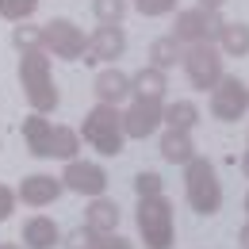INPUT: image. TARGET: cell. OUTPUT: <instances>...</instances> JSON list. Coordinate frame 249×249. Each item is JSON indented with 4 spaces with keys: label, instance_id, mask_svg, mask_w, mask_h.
<instances>
[{
    "label": "cell",
    "instance_id": "obj_5",
    "mask_svg": "<svg viewBox=\"0 0 249 249\" xmlns=\"http://www.w3.org/2000/svg\"><path fill=\"white\" fill-rule=\"evenodd\" d=\"M180 62H184V73L192 81V89H199V92L215 89L218 77H222V50L215 42H192L188 54H180Z\"/></svg>",
    "mask_w": 249,
    "mask_h": 249
},
{
    "label": "cell",
    "instance_id": "obj_10",
    "mask_svg": "<svg viewBox=\"0 0 249 249\" xmlns=\"http://www.w3.org/2000/svg\"><path fill=\"white\" fill-rule=\"evenodd\" d=\"M161 100H142L134 96V104L123 111V134L126 138H150L157 126H161Z\"/></svg>",
    "mask_w": 249,
    "mask_h": 249
},
{
    "label": "cell",
    "instance_id": "obj_4",
    "mask_svg": "<svg viewBox=\"0 0 249 249\" xmlns=\"http://www.w3.org/2000/svg\"><path fill=\"white\" fill-rule=\"evenodd\" d=\"M138 234H142L146 249H173L177 222H173V203L165 199V192L138 199Z\"/></svg>",
    "mask_w": 249,
    "mask_h": 249
},
{
    "label": "cell",
    "instance_id": "obj_14",
    "mask_svg": "<svg viewBox=\"0 0 249 249\" xmlns=\"http://www.w3.org/2000/svg\"><path fill=\"white\" fill-rule=\"evenodd\" d=\"M119 203L115 199H104V196H92L89 211H85V226L96 230V234H115L119 230Z\"/></svg>",
    "mask_w": 249,
    "mask_h": 249
},
{
    "label": "cell",
    "instance_id": "obj_21",
    "mask_svg": "<svg viewBox=\"0 0 249 249\" xmlns=\"http://www.w3.org/2000/svg\"><path fill=\"white\" fill-rule=\"evenodd\" d=\"M77 150H81V134H77L73 126H54V130H50L46 157H62V161H69V157H77Z\"/></svg>",
    "mask_w": 249,
    "mask_h": 249
},
{
    "label": "cell",
    "instance_id": "obj_30",
    "mask_svg": "<svg viewBox=\"0 0 249 249\" xmlns=\"http://www.w3.org/2000/svg\"><path fill=\"white\" fill-rule=\"evenodd\" d=\"M92 249H134V246H130L126 238H119V234H100Z\"/></svg>",
    "mask_w": 249,
    "mask_h": 249
},
{
    "label": "cell",
    "instance_id": "obj_35",
    "mask_svg": "<svg viewBox=\"0 0 249 249\" xmlns=\"http://www.w3.org/2000/svg\"><path fill=\"white\" fill-rule=\"evenodd\" d=\"M246 211H249V196H246Z\"/></svg>",
    "mask_w": 249,
    "mask_h": 249
},
{
    "label": "cell",
    "instance_id": "obj_11",
    "mask_svg": "<svg viewBox=\"0 0 249 249\" xmlns=\"http://www.w3.org/2000/svg\"><path fill=\"white\" fill-rule=\"evenodd\" d=\"M85 50H89V58L85 62H119L126 54V35L119 23H100L92 31V38L85 42Z\"/></svg>",
    "mask_w": 249,
    "mask_h": 249
},
{
    "label": "cell",
    "instance_id": "obj_34",
    "mask_svg": "<svg viewBox=\"0 0 249 249\" xmlns=\"http://www.w3.org/2000/svg\"><path fill=\"white\" fill-rule=\"evenodd\" d=\"M0 249H19V246H12V242H8V246H0Z\"/></svg>",
    "mask_w": 249,
    "mask_h": 249
},
{
    "label": "cell",
    "instance_id": "obj_18",
    "mask_svg": "<svg viewBox=\"0 0 249 249\" xmlns=\"http://www.w3.org/2000/svg\"><path fill=\"white\" fill-rule=\"evenodd\" d=\"M161 157L169 165H188L196 157V146H192V130H165L161 138Z\"/></svg>",
    "mask_w": 249,
    "mask_h": 249
},
{
    "label": "cell",
    "instance_id": "obj_7",
    "mask_svg": "<svg viewBox=\"0 0 249 249\" xmlns=\"http://www.w3.org/2000/svg\"><path fill=\"white\" fill-rule=\"evenodd\" d=\"M249 111V89L238 77H218V85L211 89V115L218 123H238Z\"/></svg>",
    "mask_w": 249,
    "mask_h": 249
},
{
    "label": "cell",
    "instance_id": "obj_20",
    "mask_svg": "<svg viewBox=\"0 0 249 249\" xmlns=\"http://www.w3.org/2000/svg\"><path fill=\"white\" fill-rule=\"evenodd\" d=\"M161 123L169 126V130H192V126L199 123V107L192 100H177V104L161 107Z\"/></svg>",
    "mask_w": 249,
    "mask_h": 249
},
{
    "label": "cell",
    "instance_id": "obj_1",
    "mask_svg": "<svg viewBox=\"0 0 249 249\" xmlns=\"http://www.w3.org/2000/svg\"><path fill=\"white\" fill-rule=\"evenodd\" d=\"M19 85H23V96L35 111H54L58 107V85H54V73H50V58L42 50H23L19 58Z\"/></svg>",
    "mask_w": 249,
    "mask_h": 249
},
{
    "label": "cell",
    "instance_id": "obj_16",
    "mask_svg": "<svg viewBox=\"0 0 249 249\" xmlns=\"http://www.w3.org/2000/svg\"><path fill=\"white\" fill-rule=\"evenodd\" d=\"M50 130L54 123L42 115V111H31L27 119H23V142H27V150L35 157H46V146H50Z\"/></svg>",
    "mask_w": 249,
    "mask_h": 249
},
{
    "label": "cell",
    "instance_id": "obj_33",
    "mask_svg": "<svg viewBox=\"0 0 249 249\" xmlns=\"http://www.w3.org/2000/svg\"><path fill=\"white\" fill-rule=\"evenodd\" d=\"M242 173H246V177H249V154L242 157Z\"/></svg>",
    "mask_w": 249,
    "mask_h": 249
},
{
    "label": "cell",
    "instance_id": "obj_22",
    "mask_svg": "<svg viewBox=\"0 0 249 249\" xmlns=\"http://www.w3.org/2000/svg\"><path fill=\"white\" fill-rule=\"evenodd\" d=\"M177 62H180V42H177L173 35L157 38L154 46H150V65H157V69H173Z\"/></svg>",
    "mask_w": 249,
    "mask_h": 249
},
{
    "label": "cell",
    "instance_id": "obj_3",
    "mask_svg": "<svg viewBox=\"0 0 249 249\" xmlns=\"http://www.w3.org/2000/svg\"><path fill=\"white\" fill-rule=\"evenodd\" d=\"M184 192H188V203H192V211H199V215H218L222 211V184H218V173L215 165L207 161V157H192L184 165Z\"/></svg>",
    "mask_w": 249,
    "mask_h": 249
},
{
    "label": "cell",
    "instance_id": "obj_9",
    "mask_svg": "<svg viewBox=\"0 0 249 249\" xmlns=\"http://www.w3.org/2000/svg\"><path fill=\"white\" fill-rule=\"evenodd\" d=\"M62 184L69 188V192H77V196H104L107 173H104L96 161H77V157H69V165H65V173H62Z\"/></svg>",
    "mask_w": 249,
    "mask_h": 249
},
{
    "label": "cell",
    "instance_id": "obj_15",
    "mask_svg": "<svg viewBox=\"0 0 249 249\" xmlns=\"http://www.w3.org/2000/svg\"><path fill=\"white\" fill-rule=\"evenodd\" d=\"M92 92H96V100L100 104H119L126 92H130V77H126L123 69H104L100 77H96V85H92Z\"/></svg>",
    "mask_w": 249,
    "mask_h": 249
},
{
    "label": "cell",
    "instance_id": "obj_2",
    "mask_svg": "<svg viewBox=\"0 0 249 249\" xmlns=\"http://www.w3.org/2000/svg\"><path fill=\"white\" fill-rule=\"evenodd\" d=\"M81 138H85L100 157H119L123 154L126 134H123V115L115 111V104H96L92 111L85 115Z\"/></svg>",
    "mask_w": 249,
    "mask_h": 249
},
{
    "label": "cell",
    "instance_id": "obj_32",
    "mask_svg": "<svg viewBox=\"0 0 249 249\" xmlns=\"http://www.w3.org/2000/svg\"><path fill=\"white\" fill-rule=\"evenodd\" d=\"M226 0H199V8H222Z\"/></svg>",
    "mask_w": 249,
    "mask_h": 249
},
{
    "label": "cell",
    "instance_id": "obj_31",
    "mask_svg": "<svg viewBox=\"0 0 249 249\" xmlns=\"http://www.w3.org/2000/svg\"><path fill=\"white\" fill-rule=\"evenodd\" d=\"M238 242H242V246L249 249V222H246V226H242V234H238Z\"/></svg>",
    "mask_w": 249,
    "mask_h": 249
},
{
    "label": "cell",
    "instance_id": "obj_27",
    "mask_svg": "<svg viewBox=\"0 0 249 249\" xmlns=\"http://www.w3.org/2000/svg\"><path fill=\"white\" fill-rule=\"evenodd\" d=\"M134 8H138V16H169V12H177V0H134Z\"/></svg>",
    "mask_w": 249,
    "mask_h": 249
},
{
    "label": "cell",
    "instance_id": "obj_8",
    "mask_svg": "<svg viewBox=\"0 0 249 249\" xmlns=\"http://www.w3.org/2000/svg\"><path fill=\"white\" fill-rule=\"evenodd\" d=\"M85 31L73 23V19H50L42 23V46L54 50V58H65V62H77L85 54Z\"/></svg>",
    "mask_w": 249,
    "mask_h": 249
},
{
    "label": "cell",
    "instance_id": "obj_17",
    "mask_svg": "<svg viewBox=\"0 0 249 249\" xmlns=\"http://www.w3.org/2000/svg\"><path fill=\"white\" fill-rule=\"evenodd\" d=\"M165 89H169V81H165V69H157V65H146L130 77V92L142 100H161Z\"/></svg>",
    "mask_w": 249,
    "mask_h": 249
},
{
    "label": "cell",
    "instance_id": "obj_23",
    "mask_svg": "<svg viewBox=\"0 0 249 249\" xmlns=\"http://www.w3.org/2000/svg\"><path fill=\"white\" fill-rule=\"evenodd\" d=\"M12 42H16V50L23 54V50H42V27H35V23H19V27H12Z\"/></svg>",
    "mask_w": 249,
    "mask_h": 249
},
{
    "label": "cell",
    "instance_id": "obj_29",
    "mask_svg": "<svg viewBox=\"0 0 249 249\" xmlns=\"http://www.w3.org/2000/svg\"><path fill=\"white\" fill-rule=\"evenodd\" d=\"M16 203H19V199H16V192H12L8 184H0V222H8V218H12Z\"/></svg>",
    "mask_w": 249,
    "mask_h": 249
},
{
    "label": "cell",
    "instance_id": "obj_28",
    "mask_svg": "<svg viewBox=\"0 0 249 249\" xmlns=\"http://www.w3.org/2000/svg\"><path fill=\"white\" fill-rule=\"evenodd\" d=\"M96 238H100L96 230H89V226H77V230L65 238V249H92V246H96Z\"/></svg>",
    "mask_w": 249,
    "mask_h": 249
},
{
    "label": "cell",
    "instance_id": "obj_6",
    "mask_svg": "<svg viewBox=\"0 0 249 249\" xmlns=\"http://www.w3.org/2000/svg\"><path fill=\"white\" fill-rule=\"evenodd\" d=\"M226 19L218 16V8H188V12H177V23H173V38L180 46H192V42H215L218 27Z\"/></svg>",
    "mask_w": 249,
    "mask_h": 249
},
{
    "label": "cell",
    "instance_id": "obj_26",
    "mask_svg": "<svg viewBox=\"0 0 249 249\" xmlns=\"http://www.w3.org/2000/svg\"><path fill=\"white\" fill-rule=\"evenodd\" d=\"M134 192H138V199L161 196V192H165V180H161L157 173H138V177H134Z\"/></svg>",
    "mask_w": 249,
    "mask_h": 249
},
{
    "label": "cell",
    "instance_id": "obj_24",
    "mask_svg": "<svg viewBox=\"0 0 249 249\" xmlns=\"http://www.w3.org/2000/svg\"><path fill=\"white\" fill-rule=\"evenodd\" d=\"M35 8H38V0H0V16H4L8 23H23V19H31Z\"/></svg>",
    "mask_w": 249,
    "mask_h": 249
},
{
    "label": "cell",
    "instance_id": "obj_12",
    "mask_svg": "<svg viewBox=\"0 0 249 249\" xmlns=\"http://www.w3.org/2000/svg\"><path fill=\"white\" fill-rule=\"evenodd\" d=\"M62 192H65L62 177H50V173H31V177H23V180H19L16 199H23L27 207H50Z\"/></svg>",
    "mask_w": 249,
    "mask_h": 249
},
{
    "label": "cell",
    "instance_id": "obj_19",
    "mask_svg": "<svg viewBox=\"0 0 249 249\" xmlns=\"http://www.w3.org/2000/svg\"><path fill=\"white\" fill-rule=\"evenodd\" d=\"M218 50L230 58H246L249 54V23H222L218 27Z\"/></svg>",
    "mask_w": 249,
    "mask_h": 249
},
{
    "label": "cell",
    "instance_id": "obj_13",
    "mask_svg": "<svg viewBox=\"0 0 249 249\" xmlns=\"http://www.w3.org/2000/svg\"><path fill=\"white\" fill-rule=\"evenodd\" d=\"M19 242H23V249H54V246H62V230H58V222H54V218L35 215V218L23 222Z\"/></svg>",
    "mask_w": 249,
    "mask_h": 249
},
{
    "label": "cell",
    "instance_id": "obj_25",
    "mask_svg": "<svg viewBox=\"0 0 249 249\" xmlns=\"http://www.w3.org/2000/svg\"><path fill=\"white\" fill-rule=\"evenodd\" d=\"M92 12H96L100 23H123L126 0H92Z\"/></svg>",
    "mask_w": 249,
    "mask_h": 249
}]
</instances>
